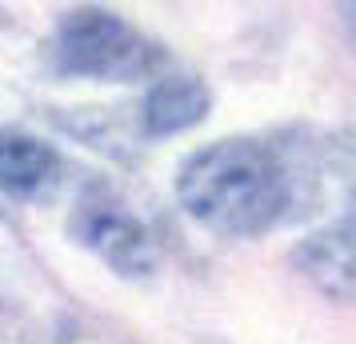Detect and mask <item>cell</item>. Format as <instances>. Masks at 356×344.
Wrapping results in <instances>:
<instances>
[{
	"label": "cell",
	"mask_w": 356,
	"mask_h": 344,
	"mask_svg": "<svg viewBox=\"0 0 356 344\" xmlns=\"http://www.w3.org/2000/svg\"><path fill=\"white\" fill-rule=\"evenodd\" d=\"M209 104L212 97L200 81H188V76L161 81L145 97V132L148 136H172V132L193 129L209 116Z\"/></svg>",
	"instance_id": "6"
},
{
	"label": "cell",
	"mask_w": 356,
	"mask_h": 344,
	"mask_svg": "<svg viewBox=\"0 0 356 344\" xmlns=\"http://www.w3.org/2000/svg\"><path fill=\"white\" fill-rule=\"evenodd\" d=\"M72 232L84 248H92L100 261L116 268L120 277H148L156 268V245L152 232L136 220L132 213H124L113 200H84L76 216H72Z\"/></svg>",
	"instance_id": "3"
},
{
	"label": "cell",
	"mask_w": 356,
	"mask_h": 344,
	"mask_svg": "<svg viewBox=\"0 0 356 344\" xmlns=\"http://www.w3.org/2000/svg\"><path fill=\"white\" fill-rule=\"evenodd\" d=\"M177 197L196 224L220 236H260L289 204V172L260 140H216L180 164Z\"/></svg>",
	"instance_id": "1"
},
{
	"label": "cell",
	"mask_w": 356,
	"mask_h": 344,
	"mask_svg": "<svg viewBox=\"0 0 356 344\" xmlns=\"http://www.w3.org/2000/svg\"><path fill=\"white\" fill-rule=\"evenodd\" d=\"M292 264L300 268L308 284H316L324 296H332L337 304H348L356 293V264H353V232L344 229H324L312 232L308 240L292 248Z\"/></svg>",
	"instance_id": "4"
},
{
	"label": "cell",
	"mask_w": 356,
	"mask_h": 344,
	"mask_svg": "<svg viewBox=\"0 0 356 344\" xmlns=\"http://www.w3.org/2000/svg\"><path fill=\"white\" fill-rule=\"evenodd\" d=\"M60 68L92 81H132L156 65V49L129 20L104 8H72L56 33Z\"/></svg>",
	"instance_id": "2"
},
{
	"label": "cell",
	"mask_w": 356,
	"mask_h": 344,
	"mask_svg": "<svg viewBox=\"0 0 356 344\" xmlns=\"http://www.w3.org/2000/svg\"><path fill=\"white\" fill-rule=\"evenodd\" d=\"M60 156L56 148L24 136V132H0V188L13 197H40L56 184Z\"/></svg>",
	"instance_id": "5"
}]
</instances>
